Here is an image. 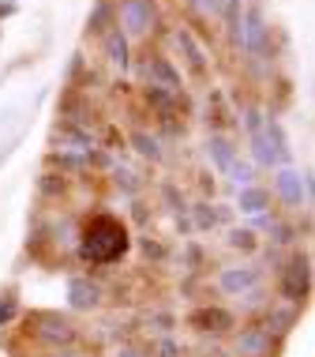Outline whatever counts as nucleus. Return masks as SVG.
I'll use <instances>...</instances> for the list:
<instances>
[{
    "instance_id": "nucleus-1",
    "label": "nucleus",
    "mask_w": 315,
    "mask_h": 357,
    "mask_svg": "<svg viewBox=\"0 0 315 357\" xmlns=\"http://www.w3.org/2000/svg\"><path fill=\"white\" fill-rule=\"evenodd\" d=\"M131 252V229L128 222L109 215V211H94V215L79 226V241H75V256L87 267H113Z\"/></svg>"
},
{
    "instance_id": "nucleus-2",
    "label": "nucleus",
    "mask_w": 315,
    "mask_h": 357,
    "mask_svg": "<svg viewBox=\"0 0 315 357\" xmlns=\"http://www.w3.org/2000/svg\"><path fill=\"white\" fill-rule=\"evenodd\" d=\"M229 38L248 61H270L274 56V26L266 19L263 4H244L241 23H236V31H229Z\"/></svg>"
},
{
    "instance_id": "nucleus-3",
    "label": "nucleus",
    "mask_w": 315,
    "mask_h": 357,
    "mask_svg": "<svg viewBox=\"0 0 315 357\" xmlns=\"http://www.w3.org/2000/svg\"><path fill=\"white\" fill-rule=\"evenodd\" d=\"M278 297L285 305L304 308L312 297V256L304 248H293L278 267Z\"/></svg>"
},
{
    "instance_id": "nucleus-4",
    "label": "nucleus",
    "mask_w": 315,
    "mask_h": 357,
    "mask_svg": "<svg viewBox=\"0 0 315 357\" xmlns=\"http://www.w3.org/2000/svg\"><path fill=\"white\" fill-rule=\"evenodd\" d=\"M117 26L128 38H143L150 42V34H161V4L158 0H117Z\"/></svg>"
},
{
    "instance_id": "nucleus-5",
    "label": "nucleus",
    "mask_w": 315,
    "mask_h": 357,
    "mask_svg": "<svg viewBox=\"0 0 315 357\" xmlns=\"http://www.w3.org/2000/svg\"><path fill=\"white\" fill-rule=\"evenodd\" d=\"M270 196L278 199L285 211H308L312 207V169H297V166H282L270 177Z\"/></svg>"
},
{
    "instance_id": "nucleus-6",
    "label": "nucleus",
    "mask_w": 315,
    "mask_h": 357,
    "mask_svg": "<svg viewBox=\"0 0 315 357\" xmlns=\"http://www.w3.org/2000/svg\"><path fill=\"white\" fill-rule=\"evenodd\" d=\"M131 68H139L143 86H161V91H173V94L184 91V72L173 64V56H165L161 50H150L139 64H131Z\"/></svg>"
},
{
    "instance_id": "nucleus-7",
    "label": "nucleus",
    "mask_w": 315,
    "mask_h": 357,
    "mask_svg": "<svg viewBox=\"0 0 315 357\" xmlns=\"http://www.w3.org/2000/svg\"><path fill=\"white\" fill-rule=\"evenodd\" d=\"M169 42L177 45V53H180V61H184L188 75H192V79H207V75H210V53H207L203 38H199L192 26L177 23L173 31H169Z\"/></svg>"
},
{
    "instance_id": "nucleus-8",
    "label": "nucleus",
    "mask_w": 315,
    "mask_h": 357,
    "mask_svg": "<svg viewBox=\"0 0 315 357\" xmlns=\"http://www.w3.org/2000/svg\"><path fill=\"white\" fill-rule=\"evenodd\" d=\"M31 327H34V339L42 346H49V350L79 342V327H75L68 316H60V312H34Z\"/></svg>"
},
{
    "instance_id": "nucleus-9",
    "label": "nucleus",
    "mask_w": 315,
    "mask_h": 357,
    "mask_svg": "<svg viewBox=\"0 0 315 357\" xmlns=\"http://www.w3.org/2000/svg\"><path fill=\"white\" fill-rule=\"evenodd\" d=\"M184 324L192 327L195 335H210V339L236 331V316L229 312L225 305H199V308H192V312L184 316Z\"/></svg>"
},
{
    "instance_id": "nucleus-10",
    "label": "nucleus",
    "mask_w": 315,
    "mask_h": 357,
    "mask_svg": "<svg viewBox=\"0 0 315 357\" xmlns=\"http://www.w3.org/2000/svg\"><path fill=\"white\" fill-rule=\"evenodd\" d=\"M263 286V267L259 264H233L218 271V294L225 297H241L248 289Z\"/></svg>"
},
{
    "instance_id": "nucleus-11",
    "label": "nucleus",
    "mask_w": 315,
    "mask_h": 357,
    "mask_svg": "<svg viewBox=\"0 0 315 357\" xmlns=\"http://www.w3.org/2000/svg\"><path fill=\"white\" fill-rule=\"evenodd\" d=\"M98 45H102V56L113 72H120V75L131 72V64H136V56H131V38L124 34L120 26H109V31L98 38Z\"/></svg>"
},
{
    "instance_id": "nucleus-12",
    "label": "nucleus",
    "mask_w": 315,
    "mask_h": 357,
    "mask_svg": "<svg viewBox=\"0 0 315 357\" xmlns=\"http://www.w3.org/2000/svg\"><path fill=\"white\" fill-rule=\"evenodd\" d=\"M278 342H282V339H274V335L266 331L263 324H248V327H241V331H233V350H236V357H270Z\"/></svg>"
},
{
    "instance_id": "nucleus-13",
    "label": "nucleus",
    "mask_w": 315,
    "mask_h": 357,
    "mask_svg": "<svg viewBox=\"0 0 315 357\" xmlns=\"http://www.w3.org/2000/svg\"><path fill=\"white\" fill-rule=\"evenodd\" d=\"M102 301H105V286L98 278H90V275L68 278V305L75 312H94V308H102Z\"/></svg>"
},
{
    "instance_id": "nucleus-14",
    "label": "nucleus",
    "mask_w": 315,
    "mask_h": 357,
    "mask_svg": "<svg viewBox=\"0 0 315 357\" xmlns=\"http://www.w3.org/2000/svg\"><path fill=\"white\" fill-rule=\"evenodd\" d=\"M203 154H207L210 169L225 173L236 158H241V147H236V139L229 136V132H207V139H203Z\"/></svg>"
},
{
    "instance_id": "nucleus-15",
    "label": "nucleus",
    "mask_w": 315,
    "mask_h": 357,
    "mask_svg": "<svg viewBox=\"0 0 315 357\" xmlns=\"http://www.w3.org/2000/svg\"><path fill=\"white\" fill-rule=\"evenodd\" d=\"M124 147H131L143 162H161L165 158V139H161L158 132H150L147 124H136V128L124 136Z\"/></svg>"
},
{
    "instance_id": "nucleus-16",
    "label": "nucleus",
    "mask_w": 315,
    "mask_h": 357,
    "mask_svg": "<svg viewBox=\"0 0 315 357\" xmlns=\"http://www.w3.org/2000/svg\"><path fill=\"white\" fill-rule=\"evenodd\" d=\"M263 139H266V147L274 151V158H278V166H293V147H289V132L282 128L278 113H266V121H263Z\"/></svg>"
},
{
    "instance_id": "nucleus-17",
    "label": "nucleus",
    "mask_w": 315,
    "mask_h": 357,
    "mask_svg": "<svg viewBox=\"0 0 315 357\" xmlns=\"http://www.w3.org/2000/svg\"><path fill=\"white\" fill-rule=\"evenodd\" d=\"M297 320H300V308L297 305H285L282 301V305H266L263 308V327L274 335V339H285V335L297 327Z\"/></svg>"
},
{
    "instance_id": "nucleus-18",
    "label": "nucleus",
    "mask_w": 315,
    "mask_h": 357,
    "mask_svg": "<svg viewBox=\"0 0 315 357\" xmlns=\"http://www.w3.org/2000/svg\"><path fill=\"white\" fill-rule=\"evenodd\" d=\"M34 188H38V199H45V204H60V199H68V192H72V177L68 173H56V169H42Z\"/></svg>"
},
{
    "instance_id": "nucleus-19",
    "label": "nucleus",
    "mask_w": 315,
    "mask_h": 357,
    "mask_svg": "<svg viewBox=\"0 0 315 357\" xmlns=\"http://www.w3.org/2000/svg\"><path fill=\"white\" fill-rule=\"evenodd\" d=\"M109 26H117V0H94L87 26H83V38H102Z\"/></svg>"
},
{
    "instance_id": "nucleus-20",
    "label": "nucleus",
    "mask_w": 315,
    "mask_h": 357,
    "mask_svg": "<svg viewBox=\"0 0 315 357\" xmlns=\"http://www.w3.org/2000/svg\"><path fill=\"white\" fill-rule=\"evenodd\" d=\"M270 204H274V196L266 185H248V188H241V196H236V211H241V215H263V211H270Z\"/></svg>"
},
{
    "instance_id": "nucleus-21",
    "label": "nucleus",
    "mask_w": 315,
    "mask_h": 357,
    "mask_svg": "<svg viewBox=\"0 0 315 357\" xmlns=\"http://www.w3.org/2000/svg\"><path fill=\"white\" fill-rule=\"evenodd\" d=\"M263 121H266V105L263 102H244L241 109H236V124L244 128V136H259Z\"/></svg>"
},
{
    "instance_id": "nucleus-22",
    "label": "nucleus",
    "mask_w": 315,
    "mask_h": 357,
    "mask_svg": "<svg viewBox=\"0 0 315 357\" xmlns=\"http://www.w3.org/2000/svg\"><path fill=\"white\" fill-rule=\"evenodd\" d=\"M225 245L236 248V252H244V256H252V252H259V248H263V241H259V234H255L252 226H233L225 234Z\"/></svg>"
},
{
    "instance_id": "nucleus-23",
    "label": "nucleus",
    "mask_w": 315,
    "mask_h": 357,
    "mask_svg": "<svg viewBox=\"0 0 315 357\" xmlns=\"http://www.w3.org/2000/svg\"><path fill=\"white\" fill-rule=\"evenodd\" d=\"M188 211H192L188 218H192V229H195V234H207V229H218V207L210 204V199H199V204H192Z\"/></svg>"
},
{
    "instance_id": "nucleus-24",
    "label": "nucleus",
    "mask_w": 315,
    "mask_h": 357,
    "mask_svg": "<svg viewBox=\"0 0 315 357\" xmlns=\"http://www.w3.org/2000/svg\"><path fill=\"white\" fill-rule=\"evenodd\" d=\"M109 177H113V188H117V192H124L128 199H136L139 192H143V181H139V177H136V173H131L128 166H120V162L109 169Z\"/></svg>"
},
{
    "instance_id": "nucleus-25",
    "label": "nucleus",
    "mask_w": 315,
    "mask_h": 357,
    "mask_svg": "<svg viewBox=\"0 0 315 357\" xmlns=\"http://www.w3.org/2000/svg\"><path fill=\"white\" fill-rule=\"evenodd\" d=\"M266 229H270V245H274V248H289L293 241L300 237V229L293 226V222H285V218H278V215H274L270 222H266Z\"/></svg>"
},
{
    "instance_id": "nucleus-26",
    "label": "nucleus",
    "mask_w": 315,
    "mask_h": 357,
    "mask_svg": "<svg viewBox=\"0 0 315 357\" xmlns=\"http://www.w3.org/2000/svg\"><path fill=\"white\" fill-rule=\"evenodd\" d=\"M255 173H259V169H255L248 158H236L233 166L225 169V177H229V185H236V188H248V185H255Z\"/></svg>"
},
{
    "instance_id": "nucleus-27",
    "label": "nucleus",
    "mask_w": 315,
    "mask_h": 357,
    "mask_svg": "<svg viewBox=\"0 0 315 357\" xmlns=\"http://www.w3.org/2000/svg\"><path fill=\"white\" fill-rule=\"evenodd\" d=\"M143 324H147V331H150V335H173L177 316H173V312H165V308H154V312L143 316Z\"/></svg>"
},
{
    "instance_id": "nucleus-28",
    "label": "nucleus",
    "mask_w": 315,
    "mask_h": 357,
    "mask_svg": "<svg viewBox=\"0 0 315 357\" xmlns=\"http://www.w3.org/2000/svg\"><path fill=\"white\" fill-rule=\"evenodd\" d=\"M158 196H161V204H165L169 211H173V215H180V211H188V204H184V192H180L177 181H161Z\"/></svg>"
},
{
    "instance_id": "nucleus-29",
    "label": "nucleus",
    "mask_w": 315,
    "mask_h": 357,
    "mask_svg": "<svg viewBox=\"0 0 315 357\" xmlns=\"http://www.w3.org/2000/svg\"><path fill=\"white\" fill-rule=\"evenodd\" d=\"M139 252L150 259V264H165L169 259V245H161L158 237H150V234H143L139 237Z\"/></svg>"
},
{
    "instance_id": "nucleus-30",
    "label": "nucleus",
    "mask_w": 315,
    "mask_h": 357,
    "mask_svg": "<svg viewBox=\"0 0 315 357\" xmlns=\"http://www.w3.org/2000/svg\"><path fill=\"white\" fill-rule=\"evenodd\" d=\"M147 350H150V357H184V346H180L173 335H158Z\"/></svg>"
},
{
    "instance_id": "nucleus-31",
    "label": "nucleus",
    "mask_w": 315,
    "mask_h": 357,
    "mask_svg": "<svg viewBox=\"0 0 315 357\" xmlns=\"http://www.w3.org/2000/svg\"><path fill=\"white\" fill-rule=\"evenodd\" d=\"M236 301H241V308H244V312H263L266 305H274L270 297H266V289H263V286L248 289V294H241V297H236Z\"/></svg>"
},
{
    "instance_id": "nucleus-32",
    "label": "nucleus",
    "mask_w": 315,
    "mask_h": 357,
    "mask_svg": "<svg viewBox=\"0 0 315 357\" xmlns=\"http://www.w3.org/2000/svg\"><path fill=\"white\" fill-rule=\"evenodd\" d=\"M19 320V297L8 289V294H0V327H12Z\"/></svg>"
},
{
    "instance_id": "nucleus-33",
    "label": "nucleus",
    "mask_w": 315,
    "mask_h": 357,
    "mask_svg": "<svg viewBox=\"0 0 315 357\" xmlns=\"http://www.w3.org/2000/svg\"><path fill=\"white\" fill-rule=\"evenodd\" d=\"M184 132H188V121H161L158 124L161 139H184Z\"/></svg>"
},
{
    "instance_id": "nucleus-34",
    "label": "nucleus",
    "mask_w": 315,
    "mask_h": 357,
    "mask_svg": "<svg viewBox=\"0 0 315 357\" xmlns=\"http://www.w3.org/2000/svg\"><path fill=\"white\" fill-rule=\"evenodd\" d=\"M199 19H222V0H192Z\"/></svg>"
},
{
    "instance_id": "nucleus-35",
    "label": "nucleus",
    "mask_w": 315,
    "mask_h": 357,
    "mask_svg": "<svg viewBox=\"0 0 315 357\" xmlns=\"http://www.w3.org/2000/svg\"><path fill=\"white\" fill-rule=\"evenodd\" d=\"M180 256H184V264H188V271H199L203 267V248L195 245V241H188L184 248H180Z\"/></svg>"
},
{
    "instance_id": "nucleus-36",
    "label": "nucleus",
    "mask_w": 315,
    "mask_h": 357,
    "mask_svg": "<svg viewBox=\"0 0 315 357\" xmlns=\"http://www.w3.org/2000/svg\"><path fill=\"white\" fill-rule=\"evenodd\" d=\"M117 357H150V350H147V346H139V342H120Z\"/></svg>"
},
{
    "instance_id": "nucleus-37",
    "label": "nucleus",
    "mask_w": 315,
    "mask_h": 357,
    "mask_svg": "<svg viewBox=\"0 0 315 357\" xmlns=\"http://www.w3.org/2000/svg\"><path fill=\"white\" fill-rule=\"evenodd\" d=\"M49 357H90V354L79 350V342H72V346H56V350H49Z\"/></svg>"
},
{
    "instance_id": "nucleus-38",
    "label": "nucleus",
    "mask_w": 315,
    "mask_h": 357,
    "mask_svg": "<svg viewBox=\"0 0 315 357\" xmlns=\"http://www.w3.org/2000/svg\"><path fill=\"white\" fill-rule=\"evenodd\" d=\"M131 218H136L139 226H147V222L154 218V211H147V204H143V199H136V204H131Z\"/></svg>"
},
{
    "instance_id": "nucleus-39",
    "label": "nucleus",
    "mask_w": 315,
    "mask_h": 357,
    "mask_svg": "<svg viewBox=\"0 0 315 357\" xmlns=\"http://www.w3.org/2000/svg\"><path fill=\"white\" fill-rule=\"evenodd\" d=\"M177 229H180V234H195V229H192V218H188V211H180V215H177Z\"/></svg>"
},
{
    "instance_id": "nucleus-40",
    "label": "nucleus",
    "mask_w": 315,
    "mask_h": 357,
    "mask_svg": "<svg viewBox=\"0 0 315 357\" xmlns=\"http://www.w3.org/2000/svg\"><path fill=\"white\" fill-rule=\"evenodd\" d=\"M214 207H218V226H225V222L233 218V207L229 204H214Z\"/></svg>"
},
{
    "instance_id": "nucleus-41",
    "label": "nucleus",
    "mask_w": 315,
    "mask_h": 357,
    "mask_svg": "<svg viewBox=\"0 0 315 357\" xmlns=\"http://www.w3.org/2000/svg\"><path fill=\"white\" fill-rule=\"evenodd\" d=\"M199 188H203L207 196H214V181H210V173H199Z\"/></svg>"
},
{
    "instance_id": "nucleus-42",
    "label": "nucleus",
    "mask_w": 315,
    "mask_h": 357,
    "mask_svg": "<svg viewBox=\"0 0 315 357\" xmlns=\"http://www.w3.org/2000/svg\"><path fill=\"white\" fill-rule=\"evenodd\" d=\"M12 12H15V4H12V0H8V4H0V19H8Z\"/></svg>"
},
{
    "instance_id": "nucleus-43",
    "label": "nucleus",
    "mask_w": 315,
    "mask_h": 357,
    "mask_svg": "<svg viewBox=\"0 0 315 357\" xmlns=\"http://www.w3.org/2000/svg\"><path fill=\"white\" fill-rule=\"evenodd\" d=\"M12 4H19V0H12Z\"/></svg>"
}]
</instances>
